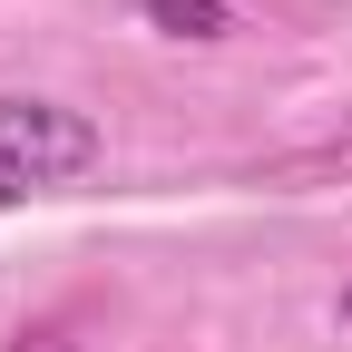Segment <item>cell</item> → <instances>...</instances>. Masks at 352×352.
<instances>
[{
  "label": "cell",
  "instance_id": "1",
  "mask_svg": "<svg viewBox=\"0 0 352 352\" xmlns=\"http://www.w3.org/2000/svg\"><path fill=\"white\" fill-rule=\"evenodd\" d=\"M98 166V127L59 98H0V186H59Z\"/></svg>",
  "mask_w": 352,
  "mask_h": 352
},
{
  "label": "cell",
  "instance_id": "2",
  "mask_svg": "<svg viewBox=\"0 0 352 352\" xmlns=\"http://www.w3.org/2000/svg\"><path fill=\"white\" fill-rule=\"evenodd\" d=\"M147 20H157L166 39H226V30H235L226 0H147Z\"/></svg>",
  "mask_w": 352,
  "mask_h": 352
},
{
  "label": "cell",
  "instance_id": "4",
  "mask_svg": "<svg viewBox=\"0 0 352 352\" xmlns=\"http://www.w3.org/2000/svg\"><path fill=\"white\" fill-rule=\"evenodd\" d=\"M342 323H352V294H342Z\"/></svg>",
  "mask_w": 352,
  "mask_h": 352
},
{
  "label": "cell",
  "instance_id": "3",
  "mask_svg": "<svg viewBox=\"0 0 352 352\" xmlns=\"http://www.w3.org/2000/svg\"><path fill=\"white\" fill-rule=\"evenodd\" d=\"M10 196H20V186H0V206H10Z\"/></svg>",
  "mask_w": 352,
  "mask_h": 352
}]
</instances>
